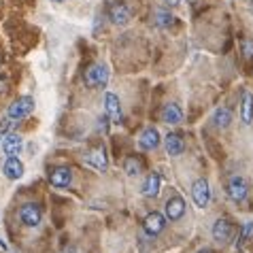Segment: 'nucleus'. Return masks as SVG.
<instances>
[{"mask_svg":"<svg viewBox=\"0 0 253 253\" xmlns=\"http://www.w3.org/2000/svg\"><path fill=\"white\" fill-rule=\"evenodd\" d=\"M32 111H34V98L32 96H19L17 100H13L9 104V109H6V117L19 122V119H26Z\"/></svg>","mask_w":253,"mask_h":253,"instance_id":"nucleus-1","label":"nucleus"},{"mask_svg":"<svg viewBox=\"0 0 253 253\" xmlns=\"http://www.w3.org/2000/svg\"><path fill=\"white\" fill-rule=\"evenodd\" d=\"M83 81L87 87H104L109 81V68L104 64H92L83 75Z\"/></svg>","mask_w":253,"mask_h":253,"instance_id":"nucleus-2","label":"nucleus"},{"mask_svg":"<svg viewBox=\"0 0 253 253\" xmlns=\"http://www.w3.org/2000/svg\"><path fill=\"white\" fill-rule=\"evenodd\" d=\"M249 194V183L247 179L243 177V174H234V177H230L228 181V198L234 200V202H243L247 198Z\"/></svg>","mask_w":253,"mask_h":253,"instance_id":"nucleus-3","label":"nucleus"},{"mask_svg":"<svg viewBox=\"0 0 253 253\" xmlns=\"http://www.w3.org/2000/svg\"><path fill=\"white\" fill-rule=\"evenodd\" d=\"M41 219H43V211H41L39 205H34V202H28V205L19 209V221H22L26 228L39 226Z\"/></svg>","mask_w":253,"mask_h":253,"instance_id":"nucleus-4","label":"nucleus"},{"mask_svg":"<svg viewBox=\"0 0 253 253\" xmlns=\"http://www.w3.org/2000/svg\"><path fill=\"white\" fill-rule=\"evenodd\" d=\"M192 198L200 209H205L211 202V189H209V181L207 179H198L192 185Z\"/></svg>","mask_w":253,"mask_h":253,"instance_id":"nucleus-5","label":"nucleus"},{"mask_svg":"<svg viewBox=\"0 0 253 253\" xmlns=\"http://www.w3.org/2000/svg\"><path fill=\"white\" fill-rule=\"evenodd\" d=\"M164 213H166V219L168 221H179L185 213V200L181 196H172V198L166 200V207H164Z\"/></svg>","mask_w":253,"mask_h":253,"instance_id":"nucleus-6","label":"nucleus"},{"mask_svg":"<svg viewBox=\"0 0 253 253\" xmlns=\"http://www.w3.org/2000/svg\"><path fill=\"white\" fill-rule=\"evenodd\" d=\"M160 132L158 128H153V126H149V128H145L143 130V134H140L138 138V147L143 151H153V149H158L160 147Z\"/></svg>","mask_w":253,"mask_h":253,"instance_id":"nucleus-7","label":"nucleus"},{"mask_svg":"<svg viewBox=\"0 0 253 253\" xmlns=\"http://www.w3.org/2000/svg\"><path fill=\"white\" fill-rule=\"evenodd\" d=\"M143 228H145V232H147V234H149V236H158L160 232L166 228V217L153 211V213H149V215L145 217Z\"/></svg>","mask_w":253,"mask_h":253,"instance_id":"nucleus-8","label":"nucleus"},{"mask_svg":"<svg viewBox=\"0 0 253 253\" xmlns=\"http://www.w3.org/2000/svg\"><path fill=\"white\" fill-rule=\"evenodd\" d=\"M162 122L168 124V126H177L183 122V111H181L179 104H174V102H168L162 107Z\"/></svg>","mask_w":253,"mask_h":253,"instance_id":"nucleus-9","label":"nucleus"},{"mask_svg":"<svg viewBox=\"0 0 253 253\" xmlns=\"http://www.w3.org/2000/svg\"><path fill=\"white\" fill-rule=\"evenodd\" d=\"M83 162H85L87 166L96 168V170H107V166H109L104 149H89L85 156H83Z\"/></svg>","mask_w":253,"mask_h":253,"instance_id":"nucleus-10","label":"nucleus"},{"mask_svg":"<svg viewBox=\"0 0 253 253\" xmlns=\"http://www.w3.org/2000/svg\"><path fill=\"white\" fill-rule=\"evenodd\" d=\"M104 109H107V115L113 119V124H122V104H119V98L115 94H104Z\"/></svg>","mask_w":253,"mask_h":253,"instance_id":"nucleus-11","label":"nucleus"},{"mask_svg":"<svg viewBox=\"0 0 253 253\" xmlns=\"http://www.w3.org/2000/svg\"><path fill=\"white\" fill-rule=\"evenodd\" d=\"M109 19L113 22L115 26H128L130 22V9L126 4L122 2H115V4H111V9H109Z\"/></svg>","mask_w":253,"mask_h":253,"instance_id":"nucleus-12","label":"nucleus"},{"mask_svg":"<svg viewBox=\"0 0 253 253\" xmlns=\"http://www.w3.org/2000/svg\"><path fill=\"white\" fill-rule=\"evenodd\" d=\"M49 181H51V185H55V187H68L73 183V170L66 166H60V168H55V170H51Z\"/></svg>","mask_w":253,"mask_h":253,"instance_id":"nucleus-13","label":"nucleus"},{"mask_svg":"<svg viewBox=\"0 0 253 253\" xmlns=\"http://www.w3.org/2000/svg\"><path fill=\"white\" fill-rule=\"evenodd\" d=\"M232 234H234V226L228 221V219H217L215 226H213V238L217 243H226L232 238Z\"/></svg>","mask_w":253,"mask_h":253,"instance_id":"nucleus-14","label":"nucleus"},{"mask_svg":"<svg viewBox=\"0 0 253 253\" xmlns=\"http://www.w3.org/2000/svg\"><path fill=\"white\" fill-rule=\"evenodd\" d=\"M22 147H24V138L19 136V134H6L2 138V151H4V156H17L19 151H22Z\"/></svg>","mask_w":253,"mask_h":253,"instance_id":"nucleus-15","label":"nucleus"},{"mask_svg":"<svg viewBox=\"0 0 253 253\" xmlns=\"http://www.w3.org/2000/svg\"><path fill=\"white\" fill-rule=\"evenodd\" d=\"M2 172H4L6 179L17 181V179H22V174H24V164H22V162H19L15 156H13V158H9V160L4 162Z\"/></svg>","mask_w":253,"mask_h":253,"instance_id":"nucleus-16","label":"nucleus"},{"mask_svg":"<svg viewBox=\"0 0 253 253\" xmlns=\"http://www.w3.org/2000/svg\"><path fill=\"white\" fill-rule=\"evenodd\" d=\"M164 145H166L168 156H172V158H177V156H181V153L185 151V143H183V138H181L179 134H168L164 138Z\"/></svg>","mask_w":253,"mask_h":253,"instance_id":"nucleus-17","label":"nucleus"},{"mask_svg":"<svg viewBox=\"0 0 253 253\" xmlns=\"http://www.w3.org/2000/svg\"><path fill=\"white\" fill-rule=\"evenodd\" d=\"M160 185H162V179L158 172H151L149 177H147L145 185H143V194L147 196V198H156V196L160 194Z\"/></svg>","mask_w":253,"mask_h":253,"instance_id":"nucleus-18","label":"nucleus"},{"mask_svg":"<svg viewBox=\"0 0 253 253\" xmlns=\"http://www.w3.org/2000/svg\"><path fill=\"white\" fill-rule=\"evenodd\" d=\"M241 119H243V124H247V126L253 122V94H249V92H245V94H243Z\"/></svg>","mask_w":253,"mask_h":253,"instance_id":"nucleus-19","label":"nucleus"},{"mask_svg":"<svg viewBox=\"0 0 253 253\" xmlns=\"http://www.w3.org/2000/svg\"><path fill=\"white\" fill-rule=\"evenodd\" d=\"M153 24H156L158 28H170L174 24V15L170 11H166V9H156V13H153Z\"/></svg>","mask_w":253,"mask_h":253,"instance_id":"nucleus-20","label":"nucleus"},{"mask_svg":"<svg viewBox=\"0 0 253 253\" xmlns=\"http://www.w3.org/2000/svg\"><path fill=\"white\" fill-rule=\"evenodd\" d=\"M213 122H215V126H217L219 130H226L228 126L232 124V111H230L228 107L217 109V111H215V115H213Z\"/></svg>","mask_w":253,"mask_h":253,"instance_id":"nucleus-21","label":"nucleus"},{"mask_svg":"<svg viewBox=\"0 0 253 253\" xmlns=\"http://www.w3.org/2000/svg\"><path fill=\"white\" fill-rule=\"evenodd\" d=\"M124 168H126V172H128L130 177H136V174L143 172V162H140L136 156H130V158H126Z\"/></svg>","mask_w":253,"mask_h":253,"instance_id":"nucleus-22","label":"nucleus"},{"mask_svg":"<svg viewBox=\"0 0 253 253\" xmlns=\"http://www.w3.org/2000/svg\"><path fill=\"white\" fill-rule=\"evenodd\" d=\"M251 232H253V221H247L243 226V232H241V236H238V241H236V249H241L243 245H245V241L251 236Z\"/></svg>","mask_w":253,"mask_h":253,"instance_id":"nucleus-23","label":"nucleus"},{"mask_svg":"<svg viewBox=\"0 0 253 253\" xmlns=\"http://www.w3.org/2000/svg\"><path fill=\"white\" fill-rule=\"evenodd\" d=\"M243 51H245V58H253V41H245Z\"/></svg>","mask_w":253,"mask_h":253,"instance_id":"nucleus-24","label":"nucleus"},{"mask_svg":"<svg viewBox=\"0 0 253 253\" xmlns=\"http://www.w3.org/2000/svg\"><path fill=\"white\" fill-rule=\"evenodd\" d=\"M11 124H13V122H11L9 117H6V119H2V124H0V134H2V132H6V130H9V128H11Z\"/></svg>","mask_w":253,"mask_h":253,"instance_id":"nucleus-25","label":"nucleus"},{"mask_svg":"<svg viewBox=\"0 0 253 253\" xmlns=\"http://www.w3.org/2000/svg\"><path fill=\"white\" fill-rule=\"evenodd\" d=\"M179 2H181V0H166V4H168V6H177Z\"/></svg>","mask_w":253,"mask_h":253,"instance_id":"nucleus-26","label":"nucleus"},{"mask_svg":"<svg viewBox=\"0 0 253 253\" xmlns=\"http://www.w3.org/2000/svg\"><path fill=\"white\" fill-rule=\"evenodd\" d=\"M198 253H211V251H209V249H202V251H198Z\"/></svg>","mask_w":253,"mask_h":253,"instance_id":"nucleus-27","label":"nucleus"},{"mask_svg":"<svg viewBox=\"0 0 253 253\" xmlns=\"http://www.w3.org/2000/svg\"><path fill=\"white\" fill-rule=\"evenodd\" d=\"M51 2H64V0H51Z\"/></svg>","mask_w":253,"mask_h":253,"instance_id":"nucleus-28","label":"nucleus"},{"mask_svg":"<svg viewBox=\"0 0 253 253\" xmlns=\"http://www.w3.org/2000/svg\"><path fill=\"white\" fill-rule=\"evenodd\" d=\"M0 138H2V134H0Z\"/></svg>","mask_w":253,"mask_h":253,"instance_id":"nucleus-29","label":"nucleus"},{"mask_svg":"<svg viewBox=\"0 0 253 253\" xmlns=\"http://www.w3.org/2000/svg\"><path fill=\"white\" fill-rule=\"evenodd\" d=\"M238 253H243V251H238Z\"/></svg>","mask_w":253,"mask_h":253,"instance_id":"nucleus-30","label":"nucleus"}]
</instances>
